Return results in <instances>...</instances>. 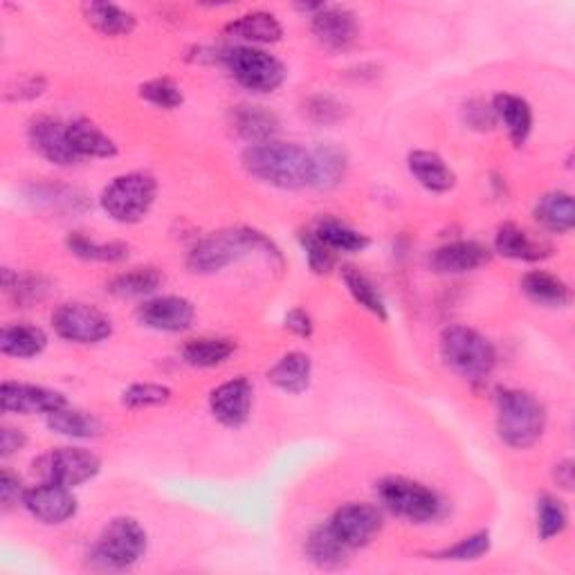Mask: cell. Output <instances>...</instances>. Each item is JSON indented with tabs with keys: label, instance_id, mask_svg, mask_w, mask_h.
I'll use <instances>...</instances> for the list:
<instances>
[{
	"label": "cell",
	"instance_id": "obj_45",
	"mask_svg": "<svg viewBox=\"0 0 575 575\" xmlns=\"http://www.w3.org/2000/svg\"><path fill=\"white\" fill-rule=\"evenodd\" d=\"M306 111L310 119L317 124H335L344 117V106L333 98H329V94H317V98L308 102Z\"/></svg>",
	"mask_w": 575,
	"mask_h": 575
},
{
	"label": "cell",
	"instance_id": "obj_17",
	"mask_svg": "<svg viewBox=\"0 0 575 575\" xmlns=\"http://www.w3.org/2000/svg\"><path fill=\"white\" fill-rule=\"evenodd\" d=\"M254 403V389L247 378H234L218 385L209 396L212 417L226 427H241L247 423Z\"/></svg>",
	"mask_w": 575,
	"mask_h": 575
},
{
	"label": "cell",
	"instance_id": "obj_2",
	"mask_svg": "<svg viewBox=\"0 0 575 575\" xmlns=\"http://www.w3.org/2000/svg\"><path fill=\"white\" fill-rule=\"evenodd\" d=\"M254 252H261L266 259H272L279 266L283 264L279 247L264 232L252 228H230L201 239L189 252L187 266L191 272L212 274Z\"/></svg>",
	"mask_w": 575,
	"mask_h": 575
},
{
	"label": "cell",
	"instance_id": "obj_20",
	"mask_svg": "<svg viewBox=\"0 0 575 575\" xmlns=\"http://www.w3.org/2000/svg\"><path fill=\"white\" fill-rule=\"evenodd\" d=\"M407 169L423 189L432 191V194H447L457 187V174L455 169L445 163V157L436 151L419 149L411 151L407 157Z\"/></svg>",
	"mask_w": 575,
	"mask_h": 575
},
{
	"label": "cell",
	"instance_id": "obj_16",
	"mask_svg": "<svg viewBox=\"0 0 575 575\" xmlns=\"http://www.w3.org/2000/svg\"><path fill=\"white\" fill-rule=\"evenodd\" d=\"M66 396L41 387V385H25V382H3L0 387V407L5 413H21V417H35V413H46L66 407Z\"/></svg>",
	"mask_w": 575,
	"mask_h": 575
},
{
	"label": "cell",
	"instance_id": "obj_37",
	"mask_svg": "<svg viewBox=\"0 0 575 575\" xmlns=\"http://www.w3.org/2000/svg\"><path fill=\"white\" fill-rule=\"evenodd\" d=\"M315 163V180L312 187L317 189H333L346 176V155L342 149L333 144H324L312 151Z\"/></svg>",
	"mask_w": 575,
	"mask_h": 575
},
{
	"label": "cell",
	"instance_id": "obj_11",
	"mask_svg": "<svg viewBox=\"0 0 575 575\" xmlns=\"http://www.w3.org/2000/svg\"><path fill=\"white\" fill-rule=\"evenodd\" d=\"M329 526L346 549L358 551L369 547L373 537L382 531V513L371 503L350 501L335 510Z\"/></svg>",
	"mask_w": 575,
	"mask_h": 575
},
{
	"label": "cell",
	"instance_id": "obj_35",
	"mask_svg": "<svg viewBox=\"0 0 575 575\" xmlns=\"http://www.w3.org/2000/svg\"><path fill=\"white\" fill-rule=\"evenodd\" d=\"M48 427L54 434L68 436V438H81V440L100 436V432H102V425L98 419L90 417V413H86V411L71 409L68 405L50 413Z\"/></svg>",
	"mask_w": 575,
	"mask_h": 575
},
{
	"label": "cell",
	"instance_id": "obj_32",
	"mask_svg": "<svg viewBox=\"0 0 575 575\" xmlns=\"http://www.w3.org/2000/svg\"><path fill=\"white\" fill-rule=\"evenodd\" d=\"M66 247L81 261L92 264H119L129 259V245L119 241H94L81 232H71Z\"/></svg>",
	"mask_w": 575,
	"mask_h": 575
},
{
	"label": "cell",
	"instance_id": "obj_6",
	"mask_svg": "<svg viewBox=\"0 0 575 575\" xmlns=\"http://www.w3.org/2000/svg\"><path fill=\"white\" fill-rule=\"evenodd\" d=\"M157 199V180L144 171L113 178L102 191V209L122 226H133L149 216Z\"/></svg>",
	"mask_w": 575,
	"mask_h": 575
},
{
	"label": "cell",
	"instance_id": "obj_39",
	"mask_svg": "<svg viewBox=\"0 0 575 575\" xmlns=\"http://www.w3.org/2000/svg\"><path fill=\"white\" fill-rule=\"evenodd\" d=\"M493 547V537L488 531H478L472 533L463 539H459L457 545L440 549L436 553H432V560H443V562H474V560H482L484 555L490 553Z\"/></svg>",
	"mask_w": 575,
	"mask_h": 575
},
{
	"label": "cell",
	"instance_id": "obj_34",
	"mask_svg": "<svg viewBox=\"0 0 575 575\" xmlns=\"http://www.w3.org/2000/svg\"><path fill=\"white\" fill-rule=\"evenodd\" d=\"M342 279L350 297H354L367 312L375 315L378 319H382V322H387V302L382 297L380 288L365 272H360L354 266H346L342 268Z\"/></svg>",
	"mask_w": 575,
	"mask_h": 575
},
{
	"label": "cell",
	"instance_id": "obj_5",
	"mask_svg": "<svg viewBox=\"0 0 575 575\" xmlns=\"http://www.w3.org/2000/svg\"><path fill=\"white\" fill-rule=\"evenodd\" d=\"M375 493L392 515L409 524H432L445 515L443 497L409 476H385Z\"/></svg>",
	"mask_w": 575,
	"mask_h": 575
},
{
	"label": "cell",
	"instance_id": "obj_23",
	"mask_svg": "<svg viewBox=\"0 0 575 575\" xmlns=\"http://www.w3.org/2000/svg\"><path fill=\"white\" fill-rule=\"evenodd\" d=\"M232 126L239 138H243L245 142L264 144L277 138L281 124L279 117L266 106L241 104L232 111Z\"/></svg>",
	"mask_w": 575,
	"mask_h": 575
},
{
	"label": "cell",
	"instance_id": "obj_13",
	"mask_svg": "<svg viewBox=\"0 0 575 575\" xmlns=\"http://www.w3.org/2000/svg\"><path fill=\"white\" fill-rule=\"evenodd\" d=\"M27 140L43 159L56 167H73L79 163L75 155L71 140H68V124H63L50 115H37L29 119Z\"/></svg>",
	"mask_w": 575,
	"mask_h": 575
},
{
	"label": "cell",
	"instance_id": "obj_28",
	"mask_svg": "<svg viewBox=\"0 0 575 575\" xmlns=\"http://www.w3.org/2000/svg\"><path fill=\"white\" fill-rule=\"evenodd\" d=\"M312 378V362L302 350H291L285 354L274 367L268 371V380L272 385L285 394H304L310 387Z\"/></svg>",
	"mask_w": 575,
	"mask_h": 575
},
{
	"label": "cell",
	"instance_id": "obj_43",
	"mask_svg": "<svg viewBox=\"0 0 575 575\" xmlns=\"http://www.w3.org/2000/svg\"><path fill=\"white\" fill-rule=\"evenodd\" d=\"M299 241H302V247H304V254H306L308 268L315 274H329L333 270V266H335V252L322 239H319L315 232H302Z\"/></svg>",
	"mask_w": 575,
	"mask_h": 575
},
{
	"label": "cell",
	"instance_id": "obj_19",
	"mask_svg": "<svg viewBox=\"0 0 575 575\" xmlns=\"http://www.w3.org/2000/svg\"><path fill=\"white\" fill-rule=\"evenodd\" d=\"M495 250L506 259L513 261H545L553 254V247L549 241L533 237L524 228L515 226V222H503V226L495 234Z\"/></svg>",
	"mask_w": 575,
	"mask_h": 575
},
{
	"label": "cell",
	"instance_id": "obj_24",
	"mask_svg": "<svg viewBox=\"0 0 575 575\" xmlns=\"http://www.w3.org/2000/svg\"><path fill=\"white\" fill-rule=\"evenodd\" d=\"M533 216L537 226L549 234H568L575 226V203L568 191H549L541 196L535 207Z\"/></svg>",
	"mask_w": 575,
	"mask_h": 575
},
{
	"label": "cell",
	"instance_id": "obj_30",
	"mask_svg": "<svg viewBox=\"0 0 575 575\" xmlns=\"http://www.w3.org/2000/svg\"><path fill=\"white\" fill-rule=\"evenodd\" d=\"M48 346V335L31 324H8L0 333V350L10 358L29 360L41 356Z\"/></svg>",
	"mask_w": 575,
	"mask_h": 575
},
{
	"label": "cell",
	"instance_id": "obj_36",
	"mask_svg": "<svg viewBox=\"0 0 575 575\" xmlns=\"http://www.w3.org/2000/svg\"><path fill=\"white\" fill-rule=\"evenodd\" d=\"M315 234L322 239L333 252H348V254H356V252H365L369 247V237L362 234L360 230L346 226L344 220L337 218H324L319 220V226L315 230Z\"/></svg>",
	"mask_w": 575,
	"mask_h": 575
},
{
	"label": "cell",
	"instance_id": "obj_4",
	"mask_svg": "<svg viewBox=\"0 0 575 575\" xmlns=\"http://www.w3.org/2000/svg\"><path fill=\"white\" fill-rule=\"evenodd\" d=\"M440 358L457 375L482 382L497 367V350L493 342L470 327H450L440 335Z\"/></svg>",
	"mask_w": 575,
	"mask_h": 575
},
{
	"label": "cell",
	"instance_id": "obj_25",
	"mask_svg": "<svg viewBox=\"0 0 575 575\" xmlns=\"http://www.w3.org/2000/svg\"><path fill=\"white\" fill-rule=\"evenodd\" d=\"M522 293L541 308H566L571 304V288L547 270H533L522 277Z\"/></svg>",
	"mask_w": 575,
	"mask_h": 575
},
{
	"label": "cell",
	"instance_id": "obj_41",
	"mask_svg": "<svg viewBox=\"0 0 575 575\" xmlns=\"http://www.w3.org/2000/svg\"><path fill=\"white\" fill-rule=\"evenodd\" d=\"M174 392L167 385H157V382H136V385L126 387L122 392V405L129 409H146L159 407L169 403Z\"/></svg>",
	"mask_w": 575,
	"mask_h": 575
},
{
	"label": "cell",
	"instance_id": "obj_14",
	"mask_svg": "<svg viewBox=\"0 0 575 575\" xmlns=\"http://www.w3.org/2000/svg\"><path fill=\"white\" fill-rule=\"evenodd\" d=\"M138 322L157 333H184L196 322V306L178 295L153 297L138 308Z\"/></svg>",
	"mask_w": 575,
	"mask_h": 575
},
{
	"label": "cell",
	"instance_id": "obj_50",
	"mask_svg": "<svg viewBox=\"0 0 575 575\" xmlns=\"http://www.w3.org/2000/svg\"><path fill=\"white\" fill-rule=\"evenodd\" d=\"M553 476H555V482H558V486H560L562 490H571V488H573V461H571V459L560 461V463L555 465Z\"/></svg>",
	"mask_w": 575,
	"mask_h": 575
},
{
	"label": "cell",
	"instance_id": "obj_42",
	"mask_svg": "<svg viewBox=\"0 0 575 575\" xmlns=\"http://www.w3.org/2000/svg\"><path fill=\"white\" fill-rule=\"evenodd\" d=\"M3 288L5 293L16 297L18 304L39 302L48 293V283L41 277H18L10 268L3 270Z\"/></svg>",
	"mask_w": 575,
	"mask_h": 575
},
{
	"label": "cell",
	"instance_id": "obj_21",
	"mask_svg": "<svg viewBox=\"0 0 575 575\" xmlns=\"http://www.w3.org/2000/svg\"><path fill=\"white\" fill-rule=\"evenodd\" d=\"M226 35L241 41L243 46H270L283 39V27L270 12H247L226 25Z\"/></svg>",
	"mask_w": 575,
	"mask_h": 575
},
{
	"label": "cell",
	"instance_id": "obj_47",
	"mask_svg": "<svg viewBox=\"0 0 575 575\" xmlns=\"http://www.w3.org/2000/svg\"><path fill=\"white\" fill-rule=\"evenodd\" d=\"M46 92V79L43 77H27L16 81L14 88H8L5 98L10 102H18V100H37L39 94Z\"/></svg>",
	"mask_w": 575,
	"mask_h": 575
},
{
	"label": "cell",
	"instance_id": "obj_1",
	"mask_svg": "<svg viewBox=\"0 0 575 575\" xmlns=\"http://www.w3.org/2000/svg\"><path fill=\"white\" fill-rule=\"evenodd\" d=\"M241 165L252 178L277 189H304L312 187L315 180L312 151L291 142L250 144L241 155Z\"/></svg>",
	"mask_w": 575,
	"mask_h": 575
},
{
	"label": "cell",
	"instance_id": "obj_33",
	"mask_svg": "<svg viewBox=\"0 0 575 575\" xmlns=\"http://www.w3.org/2000/svg\"><path fill=\"white\" fill-rule=\"evenodd\" d=\"M163 283H165V277L157 268H133L129 272L113 277L106 285V291L122 299H133V297L153 295Z\"/></svg>",
	"mask_w": 575,
	"mask_h": 575
},
{
	"label": "cell",
	"instance_id": "obj_49",
	"mask_svg": "<svg viewBox=\"0 0 575 575\" xmlns=\"http://www.w3.org/2000/svg\"><path fill=\"white\" fill-rule=\"evenodd\" d=\"M27 445V436L23 430L16 427H3L0 430V457L10 459L16 452H21L23 447Z\"/></svg>",
	"mask_w": 575,
	"mask_h": 575
},
{
	"label": "cell",
	"instance_id": "obj_44",
	"mask_svg": "<svg viewBox=\"0 0 575 575\" xmlns=\"http://www.w3.org/2000/svg\"><path fill=\"white\" fill-rule=\"evenodd\" d=\"M463 122L474 131H493L499 124L493 104H486L484 100H470L463 106Z\"/></svg>",
	"mask_w": 575,
	"mask_h": 575
},
{
	"label": "cell",
	"instance_id": "obj_9",
	"mask_svg": "<svg viewBox=\"0 0 575 575\" xmlns=\"http://www.w3.org/2000/svg\"><path fill=\"white\" fill-rule=\"evenodd\" d=\"M54 333L73 344H100L113 335V322L106 312L81 302L61 304L52 312Z\"/></svg>",
	"mask_w": 575,
	"mask_h": 575
},
{
	"label": "cell",
	"instance_id": "obj_12",
	"mask_svg": "<svg viewBox=\"0 0 575 575\" xmlns=\"http://www.w3.org/2000/svg\"><path fill=\"white\" fill-rule=\"evenodd\" d=\"M23 508L37 522L46 526H59L77 515L79 503L77 497L73 495V488L43 482L35 488H25Z\"/></svg>",
	"mask_w": 575,
	"mask_h": 575
},
{
	"label": "cell",
	"instance_id": "obj_46",
	"mask_svg": "<svg viewBox=\"0 0 575 575\" xmlns=\"http://www.w3.org/2000/svg\"><path fill=\"white\" fill-rule=\"evenodd\" d=\"M23 495L25 488L21 476L14 474L10 468H3V472H0V503H3L5 510H10L12 506L23 503Z\"/></svg>",
	"mask_w": 575,
	"mask_h": 575
},
{
	"label": "cell",
	"instance_id": "obj_22",
	"mask_svg": "<svg viewBox=\"0 0 575 575\" xmlns=\"http://www.w3.org/2000/svg\"><path fill=\"white\" fill-rule=\"evenodd\" d=\"M497 122L506 126V133L515 146H524L533 133V108L531 104L513 92H499L493 100Z\"/></svg>",
	"mask_w": 575,
	"mask_h": 575
},
{
	"label": "cell",
	"instance_id": "obj_26",
	"mask_svg": "<svg viewBox=\"0 0 575 575\" xmlns=\"http://www.w3.org/2000/svg\"><path fill=\"white\" fill-rule=\"evenodd\" d=\"M304 553L319 568H342L348 562V555L354 551L342 545L340 537L331 531L329 524H322V526H315L308 533Z\"/></svg>",
	"mask_w": 575,
	"mask_h": 575
},
{
	"label": "cell",
	"instance_id": "obj_10",
	"mask_svg": "<svg viewBox=\"0 0 575 575\" xmlns=\"http://www.w3.org/2000/svg\"><path fill=\"white\" fill-rule=\"evenodd\" d=\"M35 465H39L43 482L66 488H79L86 482H92L102 470L100 457L90 450H84V447H59V450L41 457Z\"/></svg>",
	"mask_w": 575,
	"mask_h": 575
},
{
	"label": "cell",
	"instance_id": "obj_8",
	"mask_svg": "<svg viewBox=\"0 0 575 575\" xmlns=\"http://www.w3.org/2000/svg\"><path fill=\"white\" fill-rule=\"evenodd\" d=\"M218 59L245 90L257 94L274 92L288 77L285 66L274 54L254 46H234L222 50Z\"/></svg>",
	"mask_w": 575,
	"mask_h": 575
},
{
	"label": "cell",
	"instance_id": "obj_3",
	"mask_svg": "<svg viewBox=\"0 0 575 575\" xmlns=\"http://www.w3.org/2000/svg\"><path fill=\"white\" fill-rule=\"evenodd\" d=\"M547 430V409L524 389H501L497 396V436L515 450H528Z\"/></svg>",
	"mask_w": 575,
	"mask_h": 575
},
{
	"label": "cell",
	"instance_id": "obj_18",
	"mask_svg": "<svg viewBox=\"0 0 575 575\" xmlns=\"http://www.w3.org/2000/svg\"><path fill=\"white\" fill-rule=\"evenodd\" d=\"M490 261V250L476 241H452L432 252L430 266L438 274H468Z\"/></svg>",
	"mask_w": 575,
	"mask_h": 575
},
{
	"label": "cell",
	"instance_id": "obj_27",
	"mask_svg": "<svg viewBox=\"0 0 575 575\" xmlns=\"http://www.w3.org/2000/svg\"><path fill=\"white\" fill-rule=\"evenodd\" d=\"M68 140L75 151V155L92 157V159H106L117 155V144L113 138H108L98 124L90 119H73L68 122Z\"/></svg>",
	"mask_w": 575,
	"mask_h": 575
},
{
	"label": "cell",
	"instance_id": "obj_15",
	"mask_svg": "<svg viewBox=\"0 0 575 575\" xmlns=\"http://www.w3.org/2000/svg\"><path fill=\"white\" fill-rule=\"evenodd\" d=\"M310 31L315 41L329 52H344L360 37L358 16L340 5H324L310 16Z\"/></svg>",
	"mask_w": 575,
	"mask_h": 575
},
{
	"label": "cell",
	"instance_id": "obj_7",
	"mask_svg": "<svg viewBox=\"0 0 575 575\" xmlns=\"http://www.w3.org/2000/svg\"><path fill=\"white\" fill-rule=\"evenodd\" d=\"M149 547V535L133 518H115L100 533L90 560L100 568L124 571L138 564Z\"/></svg>",
	"mask_w": 575,
	"mask_h": 575
},
{
	"label": "cell",
	"instance_id": "obj_38",
	"mask_svg": "<svg viewBox=\"0 0 575 575\" xmlns=\"http://www.w3.org/2000/svg\"><path fill=\"white\" fill-rule=\"evenodd\" d=\"M568 526V510L562 499L553 495H541L537 499V535L539 539H553Z\"/></svg>",
	"mask_w": 575,
	"mask_h": 575
},
{
	"label": "cell",
	"instance_id": "obj_31",
	"mask_svg": "<svg viewBox=\"0 0 575 575\" xmlns=\"http://www.w3.org/2000/svg\"><path fill=\"white\" fill-rule=\"evenodd\" d=\"M237 350V342L228 337H199L182 346V360L196 369H214L226 365Z\"/></svg>",
	"mask_w": 575,
	"mask_h": 575
},
{
	"label": "cell",
	"instance_id": "obj_48",
	"mask_svg": "<svg viewBox=\"0 0 575 575\" xmlns=\"http://www.w3.org/2000/svg\"><path fill=\"white\" fill-rule=\"evenodd\" d=\"M283 327H285V331H291L297 337H310L312 331H315L312 317L304 308L288 310L285 317H283Z\"/></svg>",
	"mask_w": 575,
	"mask_h": 575
},
{
	"label": "cell",
	"instance_id": "obj_40",
	"mask_svg": "<svg viewBox=\"0 0 575 575\" xmlns=\"http://www.w3.org/2000/svg\"><path fill=\"white\" fill-rule=\"evenodd\" d=\"M140 98L144 102H149L151 106L163 108V111H176L184 102V94H182L180 86L169 77H157V79L142 84Z\"/></svg>",
	"mask_w": 575,
	"mask_h": 575
},
{
	"label": "cell",
	"instance_id": "obj_29",
	"mask_svg": "<svg viewBox=\"0 0 575 575\" xmlns=\"http://www.w3.org/2000/svg\"><path fill=\"white\" fill-rule=\"evenodd\" d=\"M84 16L88 25L104 37H129L138 27V18L119 5L113 3H88L84 5Z\"/></svg>",
	"mask_w": 575,
	"mask_h": 575
}]
</instances>
